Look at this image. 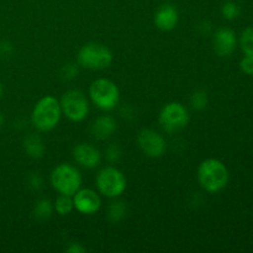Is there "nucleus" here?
<instances>
[{
	"mask_svg": "<svg viewBox=\"0 0 253 253\" xmlns=\"http://www.w3.org/2000/svg\"><path fill=\"white\" fill-rule=\"evenodd\" d=\"M62 114L61 103L52 95L40 99L31 114L32 125L41 132H48L58 125Z\"/></svg>",
	"mask_w": 253,
	"mask_h": 253,
	"instance_id": "nucleus-1",
	"label": "nucleus"
},
{
	"mask_svg": "<svg viewBox=\"0 0 253 253\" xmlns=\"http://www.w3.org/2000/svg\"><path fill=\"white\" fill-rule=\"evenodd\" d=\"M198 180L208 193H217L229 183V170L221 161L208 158L198 168Z\"/></svg>",
	"mask_w": 253,
	"mask_h": 253,
	"instance_id": "nucleus-2",
	"label": "nucleus"
},
{
	"mask_svg": "<svg viewBox=\"0 0 253 253\" xmlns=\"http://www.w3.org/2000/svg\"><path fill=\"white\" fill-rule=\"evenodd\" d=\"M51 184L59 194L73 197L82 187V174L74 166L61 163L52 170Z\"/></svg>",
	"mask_w": 253,
	"mask_h": 253,
	"instance_id": "nucleus-3",
	"label": "nucleus"
},
{
	"mask_svg": "<svg viewBox=\"0 0 253 253\" xmlns=\"http://www.w3.org/2000/svg\"><path fill=\"white\" fill-rule=\"evenodd\" d=\"M89 96L95 106L101 110H113L120 100V90L113 81L99 78L90 84Z\"/></svg>",
	"mask_w": 253,
	"mask_h": 253,
	"instance_id": "nucleus-4",
	"label": "nucleus"
},
{
	"mask_svg": "<svg viewBox=\"0 0 253 253\" xmlns=\"http://www.w3.org/2000/svg\"><path fill=\"white\" fill-rule=\"evenodd\" d=\"M77 62H78V66L83 68L90 69V71H101V69L108 68L111 64L113 53L104 44L91 42L79 49Z\"/></svg>",
	"mask_w": 253,
	"mask_h": 253,
	"instance_id": "nucleus-5",
	"label": "nucleus"
},
{
	"mask_svg": "<svg viewBox=\"0 0 253 253\" xmlns=\"http://www.w3.org/2000/svg\"><path fill=\"white\" fill-rule=\"evenodd\" d=\"M95 183L99 193L106 198L120 197L127 185L124 173L115 167L103 168L96 175Z\"/></svg>",
	"mask_w": 253,
	"mask_h": 253,
	"instance_id": "nucleus-6",
	"label": "nucleus"
},
{
	"mask_svg": "<svg viewBox=\"0 0 253 253\" xmlns=\"http://www.w3.org/2000/svg\"><path fill=\"white\" fill-rule=\"evenodd\" d=\"M62 114L73 123H79L86 118L89 113V101L85 94L81 90H68L61 99Z\"/></svg>",
	"mask_w": 253,
	"mask_h": 253,
	"instance_id": "nucleus-7",
	"label": "nucleus"
},
{
	"mask_svg": "<svg viewBox=\"0 0 253 253\" xmlns=\"http://www.w3.org/2000/svg\"><path fill=\"white\" fill-rule=\"evenodd\" d=\"M189 113L183 104L173 101L163 106L160 113V124L168 133H174L187 127Z\"/></svg>",
	"mask_w": 253,
	"mask_h": 253,
	"instance_id": "nucleus-8",
	"label": "nucleus"
},
{
	"mask_svg": "<svg viewBox=\"0 0 253 253\" xmlns=\"http://www.w3.org/2000/svg\"><path fill=\"white\" fill-rule=\"evenodd\" d=\"M137 143L147 157L160 158L167 150V142L162 135L151 128H143L137 136Z\"/></svg>",
	"mask_w": 253,
	"mask_h": 253,
	"instance_id": "nucleus-9",
	"label": "nucleus"
},
{
	"mask_svg": "<svg viewBox=\"0 0 253 253\" xmlns=\"http://www.w3.org/2000/svg\"><path fill=\"white\" fill-rule=\"evenodd\" d=\"M73 204L74 209L84 215H93L98 212L101 208L100 195L93 189L84 188L79 189L76 194L73 195Z\"/></svg>",
	"mask_w": 253,
	"mask_h": 253,
	"instance_id": "nucleus-10",
	"label": "nucleus"
},
{
	"mask_svg": "<svg viewBox=\"0 0 253 253\" xmlns=\"http://www.w3.org/2000/svg\"><path fill=\"white\" fill-rule=\"evenodd\" d=\"M74 161L78 163L79 166L88 169H93L100 165L101 161V153L100 151L93 145L89 143H78L73 147L72 151Z\"/></svg>",
	"mask_w": 253,
	"mask_h": 253,
	"instance_id": "nucleus-11",
	"label": "nucleus"
},
{
	"mask_svg": "<svg viewBox=\"0 0 253 253\" xmlns=\"http://www.w3.org/2000/svg\"><path fill=\"white\" fill-rule=\"evenodd\" d=\"M236 35L231 29L222 27L214 35V51L217 56L227 57L236 48Z\"/></svg>",
	"mask_w": 253,
	"mask_h": 253,
	"instance_id": "nucleus-12",
	"label": "nucleus"
},
{
	"mask_svg": "<svg viewBox=\"0 0 253 253\" xmlns=\"http://www.w3.org/2000/svg\"><path fill=\"white\" fill-rule=\"evenodd\" d=\"M179 20L178 10L173 5L165 4L155 14V24L162 31H170L174 29Z\"/></svg>",
	"mask_w": 253,
	"mask_h": 253,
	"instance_id": "nucleus-13",
	"label": "nucleus"
},
{
	"mask_svg": "<svg viewBox=\"0 0 253 253\" xmlns=\"http://www.w3.org/2000/svg\"><path fill=\"white\" fill-rule=\"evenodd\" d=\"M116 121L111 116L103 115L99 116L90 126V133L95 140L104 141L110 137L116 131Z\"/></svg>",
	"mask_w": 253,
	"mask_h": 253,
	"instance_id": "nucleus-14",
	"label": "nucleus"
},
{
	"mask_svg": "<svg viewBox=\"0 0 253 253\" xmlns=\"http://www.w3.org/2000/svg\"><path fill=\"white\" fill-rule=\"evenodd\" d=\"M22 147H24L26 155L34 160L43 157L44 151H46L43 141L36 133H29V135L25 136L24 141H22Z\"/></svg>",
	"mask_w": 253,
	"mask_h": 253,
	"instance_id": "nucleus-15",
	"label": "nucleus"
},
{
	"mask_svg": "<svg viewBox=\"0 0 253 253\" xmlns=\"http://www.w3.org/2000/svg\"><path fill=\"white\" fill-rule=\"evenodd\" d=\"M54 208L51 200L48 199H40L37 200L36 204L34 207V216L35 219L39 221H44V220L49 219L53 212Z\"/></svg>",
	"mask_w": 253,
	"mask_h": 253,
	"instance_id": "nucleus-16",
	"label": "nucleus"
},
{
	"mask_svg": "<svg viewBox=\"0 0 253 253\" xmlns=\"http://www.w3.org/2000/svg\"><path fill=\"white\" fill-rule=\"evenodd\" d=\"M53 208L57 211V214L61 215V216H66V215L71 214L72 210L74 209L73 198L69 197V195L61 194L57 198L56 202H54Z\"/></svg>",
	"mask_w": 253,
	"mask_h": 253,
	"instance_id": "nucleus-17",
	"label": "nucleus"
},
{
	"mask_svg": "<svg viewBox=\"0 0 253 253\" xmlns=\"http://www.w3.org/2000/svg\"><path fill=\"white\" fill-rule=\"evenodd\" d=\"M126 211V205L124 202H115L111 203L110 207L108 209V219L110 222H119L120 220H123L125 217Z\"/></svg>",
	"mask_w": 253,
	"mask_h": 253,
	"instance_id": "nucleus-18",
	"label": "nucleus"
},
{
	"mask_svg": "<svg viewBox=\"0 0 253 253\" xmlns=\"http://www.w3.org/2000/svg\"><path fill=\"white\" fill-rule=\"evenodd\" d=\"M240 43H241V48L242 51L245 52V54H246V56L253 57V29L252 27H249V29H246L244 32H242Z\"/></svg>",
	"mask_w": 253,
	"mask_h": 253,
	"instance_id": "nucleus-19",
	"label": "nucleus"
},
{
	"mask_svg": "<svg viewBox=\"0 0 253 253\" xmlns=\"http://www.w3.org/2000/svg\"><path fill=\"white\" fill-rule=\"evenodd\" d=\"M208 105V95L205 91L198 90L192 94L190 96V106L194 110H203Z\"/></svg>",
	"mask_w": 253,
	"mask_h": 253,
	"instance_id": "nucleus-20",
	"label": "nucleus"
},
{
	"mask_svg": "<svg viewBox=\"0 0 253 253\" xmlns=\"http://www.w3.org/2000/svg\"><path fill=\"white\" fill-rule=\"evenodd\" d=\"M221 14L226 20H235L240 15L239 5L234 1H226L222 5Z\"/></svg>",
	"mask_w": 253,
	"mask_h": 253,
	"instance_id": "nucleus-21",
	"label": "nucleus"
},
{
	"mask_svg": "<svg viewBox=\"0 0 253 253\" xmlns=\"http://www.w3.org/2000/svg\"><path fill=\"white\" fill-rule=\"evenodd\" d=\"M78 74V67L76 63H67L61 69V78L63 81H72Z\"/></svg>",
	"mask_w": 253,
	"mask_h": 253,
	"instance_id": "nucleus-22",
	"label": "nucleus"
},
{
	"mask_svg": "<svg viewBox=\"0 0 253 253\" xmlns=\"http://www.w3.org/2000/svg\"><path fill=\"white\" fill-rule=\"evenodd\" d=\"M106 158L109 162H118L121 157V148L118 143H111L105 151Z\"/></svg>",
	"mask_w": 253,
	"mask_h": 253,
	"instance_id": "nucleus-23",
	"label": "nucleus"
},
{
	"mask_svg": "<svg viewBox=\"0 0 253 253\" xmlns=\"http://www.w3.org/2000/svg\"><path fill=\"white\" fill-rule=\"evenodd\" d=\"M27 183H29V187L34 190H40L43 185V179H42L41 175L39 173H31V174L27 177Z\"/></svg>",
	"mask_w": 253,
	"mask_h": 253,
	"instance_id": "nucleus-24",
	"label": "nucleus"
},
{
	"mask_svg": "<svg viewBox=\"0 0 253 253\" xmlns=\"http://www.w3.org/2000/svg\"><path fill=\"white\" fill-rule=\"evenodd\" d=\"M241 69L247 74H253V57L252 56H246L241 61Z\"/></svg>",
	"mask_w": 253,
	"mask_h": 253,
	"instance_id": "nucleus-25",
	"label": "nucleus"
},
{
	"mask_svg": "<svg viewBox=\"0 0 253 253\" xmlns=\"http://www.w3.org/2000/svg\"><path fill=\"white\" fill-rule=\"evenodd\" d=\"M68 253H84L85 252V247L82 246L81 244H77V242H72L66 250Z\"/></svg>",
	"mask_w": 253,
	"mask_h": 253,
	"instance_id": "nucleus-26",
	"label": "nucleus"
},
{
	"mask_svg": "<svg viewBox=\"0 0 253 253\" xmlns=\"http://www.w3.org/2000/svg\"><path fill=\"white\" fill-rule=\"evenodd\" d=\"M198 29L202 31V34H209L211 31V24L208 21H202L198 25Z\"/></svg>",
	"mask_w": 253,
	"mask_h": 253,
	"instance_id": "nucleus-27",
	"label": "nucleus"
},
{
	"mask_svg": "<svg viewBox=\"0 0 253 253\" xmlns=\"http://www.w3.org/2000/svg\"><path fill=\"white\" fill-rule=\"evenodd\" d=\"M2 123H4V116H2V113L0 111V127L2 126Z\"/></svg>",
	"mask_w": 253,
	"mask_h": 253,
	"instance_id": "nucleus-28",
	"label": "nucleus"
},
{
	"mask_svg": "<svg viewBox=\"0 0 253 253\" xmlns=\"http://www.w3.org/2000/svg\"><path fill=\"white\" fill-rule=\"evenodd\" d=\"M2 91H4V89H2V84H1V82H0V98H1V95H2Z\"/></svg>",
	"mask_w": 253,
	"mask_h": 253,
	"instance_id": "nucleus-29",
	"label": "nucleus"
}]
</instances>
